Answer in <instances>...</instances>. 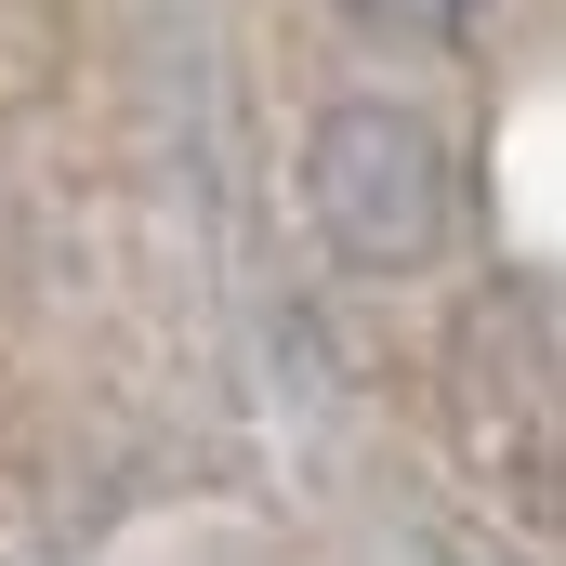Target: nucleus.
<instances>
[{
	"instance_id": "1",
	"label": "nucleus",
	"mask_w": 566,
	"mask_h": 566,
	"mask_svg": "<svg viewBox=\"0 0 566 566\" xmlns=\"http://www.w3.org/2000/svg\"><path fill=\"white\" fill-rule=\"evenodd\" d=\"M303 211H316V238L343 264L409 277V264H434L461 238V158H448V133H434L422 106L356 93V106H329L303 133Z\"/></svg>"
},
{
	"instance_id": "2",
	"label": "nucleus",
	"mask_w": 566,
	"mask_h": 566,
	"mask_svg": "<svg viewBox=\"0 0 566 566\" xmlns=\"http://www.w3.org/2000/svg\"><path fill=\"white\" fill-rule=\"evenodd\" d=\"M343 13H356L369 40H396V53H434V40H461L488 0H343Z\"/></svg>"
}]
</instances>
